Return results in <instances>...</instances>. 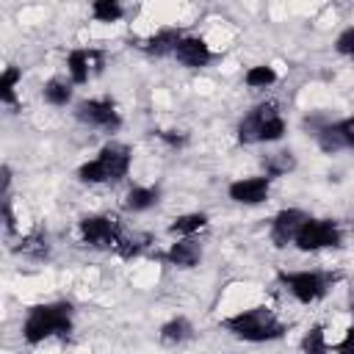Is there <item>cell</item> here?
Listing matches in <instances>:
<instances>
[{
  "mask_svg": "<svg viewBox=\"0 0 354 354\" xmlns=\"http://www.w3.org/2000/svg\"><path fill=\"white\" fill-rule=\"evenodd\" d=\"M75 329V307L72 301H44V304H33L22 321V340L28 346H39L50 337H61L66 340Z\"/></svg>",
  "mask_w": 354,
  "mask_h": 354,
  "instance_id": "obj_1",
  "label": "cell"
},
{
  "mask_svg": "<svg viewBox=\"0 0 354 354\" xmlns=\"http://www.w3.org/2000/svg\"><path fill=\"white\" fill-rule=\"evenodd\" d=\"M221 329L243 343H274V340L285 337L288 324L279 321V315L271 307L257 304V307L241 310L235 315H227L221 321Z\"/></svg>",
  "mask_w": 354,
  "mask_h": 354,
  "instance_id": "obj_2",
  "label": "cell"
},
{
  "mask_svg": "<svg viewBox=\"0 0 354 354\" xmlns=\"http://www.w3.org/2000/svg\"><path fill=\"white\" fill-rule=\"evenodd\" d=\"M133 149L122 141H108L100 147V152L77 166V180L86 185H105V183H122L130 171Z\"/></svg>",
  "mask_w": 354,
  "mask_h": 354,
  "instance_id": "obj_3",
  "label": "cell"
},
{
  "mask_svg": "<svg viewBox=\"0 0 354 354\" xmlns=\"http://www.w3.org/2000/svg\"><path fill=\"white\" fill-rule=\"evenodd\" d=\"M285 133H288V124L279 113V105L277 102H260L238 122L235 138H238V144L249 147V144H274Z\"/></svg>",
  "mask_w": 354,
  "mask_h": 354,
  "instance_id": "obj_4",
  "label": "cell"
},
{
  "mask_svg": "<svg viewBox=\"0 0 354 354\" xmlns=\"http://www.w3.org/2000/svg\"><path fill=\"white\" fill-rule=\"evenodd\" d=\"M340 279V274H329V271H310V268H301V271H277V282L299 301V304H315L321 301L332 285Z\"/></svg>",
  "mask_w": 354,
  "mask_h": 354,
  "instance_id": "obj_5",
  "label": "cell"
},
{
  "mask_svg": "<svg viewBox=\"0 0 354 354\" xmlns=\"http://www.w3.org/2000/svg\"><path fill=\"white\" fill-rule=\"evenodd\" d=\"M77 232H80V241L88 249H97V252H113L119 246L122 235H124L122 221L116 216H108V213L83 216L77 221Z\"/></svg>",
  "mask_w": 354,
  "mask_h": 354,
  "instance_id": "obj_6",
  "label": "cell"
},
{
  "mask_svg": "<svg viewBox=\"0 0 354 354\" xmlns=\"http://www.w3.org/2000/svg\"><path fill=\"white\" fill-rule=\"evenodd\" d=\"M293 246L299 252H321V249H340L343 246V230L335 218H315L310 216L301 230L296 232Z\"/></svg>",
  "mask_w": 354,
  "mask_h": 354,
  "instance_id": "obj_7",
  "label": "cell"
},
{
  "mask_svg": "<svg viewBox=\"0 0 354 354\" xmlns=\"http://www.w3.org/2000/svg\"><path fill=\"white\" fill-rule=\"evenodd\" d=\"M75 119L86 127L102 130V133H116L122 127V113L111 97H88L75 102Z\"/></svg>",
  "mask_w": 354,
  "mask_h": 354,
  "instance_id": "obj_8",
  "label": "cell"
},
{
  "mask_svg": "<svg viewBox=\"0 0 354 354\" xmlns=\"http://www.w3.org/2000/svg\"><path fill=\"white\" fill-rule=\"evenodd\" d=\"M105 66V53L102 50H88V47H75L66 53V75L72 86H86L97 72Z\"/></svg>",
  "mask_w": 354,
  "mask_h": 354,
  "instance_id": "obj_9",
  "label": "cell"
},
{
  "mask_svg": "<svg viewBox=\"0 0 354 354\" xmlns=\"http://www.w3.org/2000/svg\"><path fill=\"white\" fill-rule=\"evenodd\" d=\"M310 218V213H304L301 207H282L274 213L271 227H268V238L274 243V249H285L296 241V232L301 230V224Z\"/></svg>",
  "mask_w": 354,
  "mask_h": 354,
  "instance_id": "obj_10",
  "label": "cell"
},
{
  "mask_svg": "<svg viewBox=\"0 0 354 354\" xmlns=\"http://www.w3.org/2000/svg\"><path fill=\"white\" fill-rule=\"evenodd\" d=\"M271 194V177L266 174H254V177H238L227 185V196L235 202V205H246V207H254V205H263Z\"/></svg>",
  "mask_w": 354,
  "mask_h": 354,
  "instance_id": "obj_11",
  "label": "cell"
},
{
  "mask_svg": "<svg viewBox=\"0 0 354 354\" xmlns=\"http://www.w3.org/2000/svg\"><path fill=\"white\" fill-rule=\"evenodd\" d=\"M174 58L185 69H202L213 61V50L202 36H183L177 50H174Z\"/></svg>",
  "mask_w": 354,
  "mask_h": 354,
  "instance_id": "obj_12",
  "label": "cell"
},
{
  "mask_svg": "<svg viewBox=\"0 0 354 354\" xmlns=\"http://www.w3.org/2000/svg\"><path fill=\"white\" fill-rule=\"evenodd\" d=\"M183 36H185V33H183L180 28L163 25V28H158L155 33H149V36L141 41V50H144L147 55H155V58L174 55V50H177V44H180Z\"/></svg>",
  "mask_w": 354,
  "mask_h": 354,
  "instance_id": "obj_13",
  "label": "cell"
},
{
  "mask_svg": "<svg viewBox=\"0 0 354 354\" xmlns=\"http://www.w3.org/2000/svg\"><path fill=\"white\" fill-rule=\"evenodd\" d=\"M163 260L174 268H196L202 260V243H196L194 238H177L163 252Z\"/></svg>",
  "mask_w": 354,
  "mask_h": 354,
  "instance_id": "obj_14",
  "label": "cell"
},
{
  "mask_svg": "<svg viewBox=\"0 0 354 354\" xmlns=\"http://www.w3.org/2000/svg\"><path fill=\"white\" fill-rule=\"evenodd\" d=\"M194 335H196L194 324H191V321H188L185 315H174V318H169L166 324H160L158 340H160L163 346H169V348H177V346L188 343V340H191Z\"/></svg>",
  "mask_w": 354,
  "mask_h": 354,
  "instance_id": "obj_15",
  "label": "cell"
},
{
  "mask_svg": "<svg viewBox=\"0 0 354 354\" xmlns=\"http://www.w3.org/2000/svg\"><path fill=\"white\" fill-rule=\"evenodd\" d=\"M158 202H160V188L158 185H133L122 199L127 213H144V210L155 207Z\"/></svg>",
  "mask_w": 354,
  "mask_h": 354,
  "instance_id": "obj_16",
  "label": "cell"
},
{
  "mask_svg": "<svg viewBox=\"0 0 354 354\" xmlns=\"http://www.w3.org/2000/svg\"><path fill=\"white\" fill-rule=\"evenodd\" d=\"M41 97H44V102L53 105V108H66V105L72 102V97H75V86H72V80L55 75V77H50V80L41 86Z\"/></svg>",
  "mask_w": 354,
  "mask_h": 354,
  "instance_id": "obj_17",
  "label": "cell"
},
{
  "mask_svg": "<svg viewBox=\"0 0 354 354\" xmlns=\"http://www.w3.org/2000/svg\"><path fill=\"white\" fill-rule=\"evenodd\" d=\"M207 224H210L207 213H199V210H194V213H183V216L171 218V224H169V235H177V238H194L196 232L207 230Z\"/></svg>",
  "mask_w": 354,
  "mask_h": 354,
  "instance_id": "obj_18",
  "label": "cell"
},
{
  "mask_svg": "<svg viewBox=\"0 0 354 354\" xmlns=\"http://www.w3.org/2000/svg\"><path fill=\"white\" fill-rule=\"evenodd\" d=\"M152 246V235H147V232H124L122 235V241H119V246L113 249L122 260H133V257H138L144 249H149Z\"/></svg>",
  "mask_w": 354,
  "mask_h": 354,
  "instance_id": "obj_19",
  "label": "cell"
},
{
  "mask_svg": "<svg viewBox=\"0 0 354 354\" xmlns=\"http://www.w3.org/2000/svg\"><path fill=\"white\" fill-rule=\"evenodd\" d=\"M277 80H279V72L271 64H254L243 72V83L249 88H271Z\"/></svg>",
  "mask_w": 354,
  "mask_h": 354,
  "instance_id": "obj_20",
  "label": "cell"
},
{
  "mask_svg": "<svg viewBox=\"0 0 354 354\" xmlns=\"http://www.w3.org/2000/svg\"><path fill=\"white\" fill-rule=\"evenodd\" d=\"M14 252H19V254H25V257H33V260H44V257L50 254V241H47V235H44L41 230H36V232L25 235Z\"/></svg>",
  "mask_w": 354,
  "mask_h": 354,
  "instance_id": "obj_21",
  "label": "cell"
},
{
  "mask_svg": "<svg viewBox=\"0 0 354 354\" xmlns=\"http://www.w3.org/2000/svg\"><path fill=\"white\" fill-rule=\"evenodd\" d=\"M22 83V69L19 66H6L0 75V102L3 105H17V86Z\"/></svg>",
  "mask_w": 354,
  "mask_h": 354,
  "instance_id": "obj_22",
  "label": "cell"
},
{
  "mask_svg": "<svg viewBox=\"0 0 354 354\" xmlns=\"http://www.w3.org/2000/svg\"><path fill=\"white\" fill-rule=\"evenodd\" d=\"M301 354H329V343H326V329H324V324H313V326L301 335Z\"/></svg>",
  "mask_w": 354,
  "mask_h": 354,
  "instance_id": "obj_23",
  "label": "cell"
},
{
  "mask_svg": "<svg viewBox=\"0 0 354 354\" xmlns=\"http://www.w3.org/2000/svg\"><path fill=\"white\" fill-rule=\"evenodd\" d=\"M293 169H296V158H293L290 149H282V152H274V155L266 158V177H271V180L282 177V174H288Z\"/></svg>",
  "mask_w": 354,
  "mask_h": 354,
  "instance_id": "obj_24",
  "label": "cell"
},
{
  "mask_svg": "<svg viewBox=\"0 0 354 354\" xmlns=\"http://www.w3.org/2000/svg\"><path fill=\"white\" fill-rule=\"evenodd\" d=\"M91 17H94V22H119L124 17V6L116 0H94Z\"/></svg>",
  "mask_w": 354,
  "mask_h": 354,
  "instance_id": "obj_25",
  "label": "cell"
},
{
  "mask_svg": "<svg viewBox=\"0 0 354 354\" xmlns=\"http://www.w3.org/2000/svg\"><path fill=\"white\" fill-rule=\"evenodd\" d=\"M315 141H318V147H321L324 152H329V155H332V152H340V149H346L335 122H326V124H321V127L315 130Z\"/></svg>",
  "mask_w": 354,
  "mask_h": 354,
  "instance_id": "obj_26",
  "label": "cell"
},
{
  "mask_svg": "<svg viewBox=\"0 0 354 354\" xmlns=\"http://www.w3.org/2000/svg\"><path fill=\"white\" fill-rule=\"evenodd\" d=\"M335 50H337L340 55H346V58L354 61V25H348V28H343V30L337 33V39H335Z\"/></svg>",
  "mask_w": 354,
  "mask_h": 354,
  "instance_id": "obj_27",
  "label": "cell"
},
{
  "mask_svg": "<svg viewBox=\"0 0 354 354\" xmlns=\"http://www.w3.org/2000/svg\"><path fill=\"white\" fill-rule=\"evenodd\" d=\"M155 136L171 149H183L188 144V133H183V130H155Z\"/></svg>",
  "mask_w": 354,
  "mask_h": 354,
  "instance_id": "obj_28",
  "label": "cell"
},
{
  "mask_svg": "<svg viewBox=\"0 0 354 354\" xmlns=\"http://www.w3.org/2000/svg\"><path fill=\"white\" fill-rule=\"evenodd\" d=\"M337 133L343 138V147L346 149H354V116H346V119H337Z\"/></svg>",
  "mask_w": 354,
  "mask_h": 354,
  "instance_id": "obj_29",
  "label": "cell"
},
{
  "mask_svg": "<svg viewBox=\"0 0 354 354\" xmlns=\"http://www.w3.org/2000/svg\"><path fill=\"white\" fill-rule=\"evenodd\" d=\"M335 354H354V324L346 329V335L335 343Z\"/></svg>",
  "mask_w": 354,
  "mask_h": 354,
  "instance_id": "obj_30",
  "label": "cell"
},
{
  "mask_svg": "<svg viewBox=\"0 0 354 354\" xmlns=\"http://www.w3.org/2000/svg\"><path fill=\"white\" fill-rule=\"evenodd\" d=\"M3 224H6V232L17 230V218H14V210H11V196L3 199Z\"/></svg>",
  "mask_w": 354,
  "mask_h": 354,
  "instance_id": "obj_31",
  "label": "cell"
},
{
  "mask_svg": "<svg viewBox=\"0 0 354 354\" xmlns=\"http://www.w3.org/2000/svg\"><path fill=\"white\" fill-rule=\"evenodd\" d=\"M8 188H11V169L3 166V199L8 196Z\"/></svg>",
  "mask_w": 354,
  "mask_h": 354,
  "instance_id": "obj_32",
  "label": "cell"
},
{
  "mask_svg": "<svg viewBox=\"0 0 354 354\" xmlns=\"http://www.w3.org/2000/svg\"><path fill=\"white\" fill-rule=\"evenodd\" d=\"M348 313L354 315V288H348Z\"/></svg>",
  "mask_w": 354,
  "mask_h": 354,
  "instance_id": "obj_33",
  "label": "cell"
}]
</instances>
